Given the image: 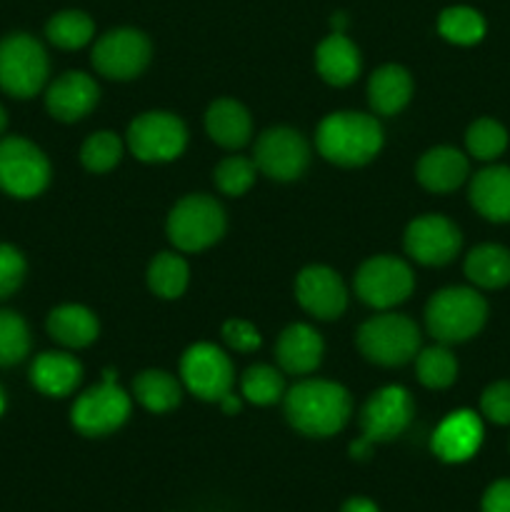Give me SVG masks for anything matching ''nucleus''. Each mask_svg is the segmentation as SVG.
I'll return each instance as SVG.
<instances>
[{"instance_id":"nucleus-45","label":"nucleus","mask_w":510,"mask_h":512,"mask_svg":"<svg viewBox=\"0 0 510 512\" xmlns=\"http://www.w3.org/2000/svg\"><path fill=\"white\" fill-rule=\"evenodd\" d=\"M5 413V393H3V388H0V415Z\"/></svg>"},{"instance_id":"nucleus-40","label":"nucleus","mask_w":510,"mask_h":512,"mask_svg":"<svg viewBox=\"0 0 510 512\" xmlns=\"http://www.w3.org/2000/svg\"><path fill=\"white\" fill-rule=\"evenodd\" d=\"M223 338L225 343L240 353H250V350L260 348V333L245 320H228L223 325Z\"/></svg>"},{"instance_id":"nucleus-3","label":"nucleus","mask_w":510,"mask_h":512,"mask_svg":"<svg viewBox=\"0 0 510 512\" xmlns=\"http://www.w3.org/2000/svg\"><path fill=\"white\" fill-rule=\"evenodd\" d=\"M488 318V303L470 288H445L430 298L425 323L440 343H463L473 338Z\"/></svg>"},{"instance_id":"nucleus-33","label":"nucleus","mask_w":510,"mask_h":512,"mask_svg":"<svg viewBox=\"0 0 510 512\" xmlns=\"http://www.w3.org/2000/svg\"><path fill=\"white\" fill-rule=\"evenodd\" d=\"M30 350V330L13 310H0V368L20 363Z\"/></svg>"},{"instance_id":"nucleus-25","label":"nucleus","mask_w":510,"mask_h":512,"mask_svg":"<svg viewBox=\"0 0 510 512\" xmlns=\"http://www.w3.org/2000/svg\"><path fill=\"white\" fill-rule=\"evenodd\" d=\"M410 93H413V80L400 65H383L370 75L368 98L375 113L395 115L408 105Z\"/></svg>"},{"instance_id":"nucleus-9","label":"nucleus","mask_w":510,"mask_h":512,"mask_svg":"<svg viewBox=\"0 0 510 512\" xmlns=\"http://www.w3.org/2000/svg\"><path fill=\"white\" fill-rule=\"evenodd\" d=\"M188 130L183 120L170 113H143L130 123L128 145L143 163L175 160L185 150Z\"/></svg>"},{"instance_id":"nucleus-44","label":"nucleus","mask_w":510,"mask_h":512,"mask_svg":"<svg viewBox=\"0 0 510 512\" xmlns=\"http://www.w3.org/2000/svg\"><path fill=\"white\" fill-rule=\"evenodd\" d=\"M5 125H8V115H5V108L0 105V133L5 130Z\"/></svg>"},{"instance_id":"nucleus-27","label":"nucleus","mask_w":510,"mask_h":512,"mask_svg":"<svg viewBox=\"0 0 510 512\" xmlns=\"http://www.w3.org/2000/svg\"><path fill=\"white\" fill-rule=\"evenodd\" d=\"M465 275L480 288H503L510 283V250L503 245H478L465 260Z\"/></svg>"},{"instance_id":"nucleus-38","label":"nucleus","mask_w":510,"mask_h":512,"mask_svg":"<svg viewBox=\"0 0 510 512\" xmlns=\"http://www.w3.org/2000/svg\"><path fill=\"white\" fill-rule=\"evenodd\" d=\"M25 278V258L13 245L0 243V300L13 295Z\"/></svg>"},{"instance_id":"nucleus-4","label":"nucleus","mask_w":510,"mask_h":512,"mask_svg":"<svg viewBox=\"0 0 510 512\" xmlns=\"http://www.w3.org/2000/svg\"><path fill=\"white\" fill-rule=\"evenodd\" d=\"M48 80V55L28 33L0 40V88L13 98H33Z\"/></svg>"},{"instance_id":"nucleus-28","label":"nucleus","mask_w":510,"mask_h":512,"mask_svg":"<svg viewBox=\"0 0 510 512\" xmlns=\"http://www.w3.org/2000/svg\"><path fill=\"white\" fill-rule=\"evenodd\" d=\"M135 398L150 413H168L180 403V385L165 370H145L133 383Z\"/></svg>"},{"instance_id":"nucleus-10","label":"nucleus","mask_w":510,"mask_h":512,"mask_svg":"<svg viewBox=\"0 0 510 512\" xmlns=\"http://www.w3.org/2000/svg\"><path fill=\"white\" fill-rule=\"evenodd\" d=\"M355 293L373 308H393L413 293V273L403 260L378 255L360 265L355 275Z\"/></svg>"},{"instance_id":"nucleus-13","label":"nucleus","mask_w":510,"mask_h":512,"mask_svg":"<svg viewBox=\"0 0 510 512\" xmlns=\"http://www.w3.org/2000/svg\"><path fill=\"white\" fill-rule=\"evenodd\" d=\"M310 148L298 130L270 128L255 143V168L273 180H295L308 168Z\"/></svg>"},{"instance_id":"nucleus-17","label":"nucleus","mask_w":510,"mask_h":512,"mask_svg":"<svg viewBox=\"0 0 510 512\" xmlns=\"http://www.w3.org/2000/svg\"><path fill=\"white\" fill-rule=\"evenodd\" d=\"M483 443V423L470 410L450 413L433 435V453L443 463H465Z\"/></svg>"},{"instance_id":"nucleus-5","label":"nucleus","mask_w":510,"mask_h":512,"mask_svg":"<svg viewBox=\"0 0 510 512\" xmlns=\"http://www.w3.org/2000/svg\"><path fill=\"white\" fill-rule=\"evenodd\" d=\"M225 233V213L210 195H188L168 218V238L185 253H198L218 243Z\"/></svg>"},{"instance_id":"nucleus-31","label":"nucleus","mask_w":510,"mask_h":512,"mask_svg":"<svg viewBox=\"0 0 510 512\" xmlns=\"http://www.w3.org/2000/svg\"><path fill=\"white\" fill-rule=\"evenodd\" d=\"M438 30L445 40L455 45H475L483 40L485 35V20L478 10L465 8V5H455L440 13Z\"/></svg>"},{"instance_id":"nucleus-39","label":"nucleus","mask_w":510,"mask_h":512,"mask_svg":"<svg viewBox=\"0 0 510 512\" xmlns=\"http://www.w3.org/2000/svg\"><path fill=\"white\" fill-rule=\"evenodd\" d=\"M480 410L495 425H510V383H493L480 398Z\"/></svg>"},{"instance_id":"nucleus-36","label":"nucleus","mask_w":510,"mask_h":512,"mask_svg":"<svg viewBox=\"0 0 510 512\" xmlns=\"http://www.w3.org/2000/svg\"><path fill=\"white\" fill-rule=\"evenodd\" d=\"M243 395L255 405H273L283 395V378L268 365H253L243 375Z\"/></svg>"},{"instance_id":"nucleus-16","label":"nucleus","mask_w":510,"mask_h":512,"mask_svg":"<svg viewBox=\"0 0 510 512\" xmlns=\"http://www.w3.org/2000/svg\"><path fill=\"white\" fill-rule=\"evenodd\" d=\"M295 295H298V303L320 320L338 318L348 305L343 280L335 270L325 268V265L305 268L295 280Z\"/></svg>"},{"instance_id":"nucleus-14","label":"nucleus","mask_w":510,"mask_h":512,"mask_svg":"<svg viewBox=\"0 0 510 512\" xmlns=\"http://www.w3.org/2000/svg\"><path fill=\"white\" fill-rule=\"evenodd\" d=\"M410 420H413V400L408 390L400 385H388L365 403L360 428L368 443H388L405 433Z\"/></svg>"},{"instance_id":"nucleus-43","label":"nucleus","mask_w":510,"mask_h":512,"mask_svg":"<svg viewBox=\"0 0 510 512\" xmlns=\"http://www.w3.org/2000/svg\"><path fill=\"white\" fill-rule=\"evenodd\" d=\"M218 403H220V408H223L225 415H235L240 410V400L235 398V395H230V393L223 395V398H220Z\"/></svg>"},{"instance_id":"nucleus-12","label":"nucleus","mask_w":510,"mask_h":512,"mask_svg":"<svg viewBox=\"0 0 510 512\" xmlns=\"http://www.w3.org/2000/svg\"><path fill=\"white\" fill-rule=\"evenodd\" d=\"M180 375L193 395L218 403L233 388V365L228 355L210 343L190 345L180 360Z\"/></svg>"},{"instance_id":"nucleus-8","label":"nucleus","mask_w":510,"mask_h":512,"mask_svg":"<svg viewBox=\"0 0 510 512\" xmlns=\"http://www.w3.org/2000/svg\"><path fill=\"white\" fill-rule=\"evenodd\" d=\"M130 415V398L123 388L115 385L113 370H105V380L98 388L88 390L80 395L73 405V425L78 433L88 438H100L128 420Z\"/></svg>"},{"instance_id":"nucleus-6","label":"nucleus","mask_w":510,"mask_h":512,"mask_svg":"<svg viewBox=\"0 0 510 512\" xmlns=\"http://www.w3.org/2000/svg\"><path fill=\"white\" fill-rule=\"evenodd\" d=\"M420 333L415 323L405 315H375L368 323L360 325L358 330V348L370 363L385 365H403L418 353Z\"/></svg>"},{"instance_id":"nucleus-42","label":"nucleus","mask_w":510,"mask_h":512,"mask_svg":"<svg viewBox=\"0 0 510 512\" xmlns=\"http://www.w3.org/2000/svg\"><path fill=\"white\" fill-rule=\"evenodd\" d=\"M340 512H380L378 505L368 498H350L345 500V505L340 508Z\"/></svg>"},{"instance_id":"nucleus-32","label":"nucleus","mask_w":510,"mask_h":512,"mask_svg":"<svg viewBox=\"0 0 510 512\" xmlns=\"http://www.w3.org/2000/svg\"><path fill=\"white\" fill-rule=\"evenodd\" d=\"M418 380L425 385V388L443 390L448 385L455 383L458 378V363H455V355L450 353L443 345H435V348L423 350L418 355Z\"/></svg>"},{"instance_id":"nucleus-22","label":"nucleus","mask_w":510,"mask_h":512,"mask_svg":"<svg viewBox=\"0 0 510 512\" xmlns=\"http://www.w3.org/2000/svg\"><path fill=\"white\" fill-rule=\"evenodd\" d=\"M80 375H83V368H80L78 360L65 353L38 355L33 368H30L33 385L50 398H65V395L73 393L75 385L80 383Z\"/></svg>"},{"instance_id":"nucleus-20","label":"nucleus","mask_w":510,"mask_h":512,"mask_svg":"<svg viewBox=\"0 0 510 512\" xmlns=\"http://www.w3.org/2000/svg\"><path fill=\"white\" fill-rule=\"evenodd\" d=\"M470 203L493 223H510V168L493 165L480 170L470 185Z\"/></svg>"},{"instance_id":"nucleus-11","label":"nucleus","mask_w":510,"mask_h":512,"mask_svg":"<svg viewBox=\"0 0 510 512\" xmlns=\"http://www.w3.org/2000/svg\"><path fill=\"white\" fill-rule=\"evenodd\" d=\"M150 63V40L140 30L118 28L105 33L93 48V65L100 75L130 80Z\"/></svg>"},{"instance_id":"nucleus-2","label":"nucleus","mask_w":510,"mask_h":512,"mask_svg":"<svg viewBox=\"0 0 510 512\" xmlns=\"http://www.w3.org/2000/svg\"><path fill=\"white\" fill-rule=\"evenodd\" d=\"M320 155L343 168L365 165L383 145V128L373 115L333 113L318 125L315 135Z\"/></svg>"},{"instance_id":"nucleus-35","label":"nucleus","mask_w":510,"mask_h":512,"mask_svg":"<svg viewBox=\"0 0 510 512\" xmlns=\"http://www.w3.org/2000/svg\"><path fill=\"white\" fill-rule=\"evenodd\" d=\"M120 155H123V143L118 140V135L108 133V130L90 135L80 150V160L93 173H108L110 168L118 165Z\"/></svg>"},{"instance_id":"nucleus-21","label":"nucleus","mask_w":510,"mask_h":512,"mask_svg":"<svg viewBox=\"0 0 510 512\" xmlns=\"http://www.w3.org/2000/svg\"><path fill=\"white\" fill-rule=\"evenodd\" d=\"M468 178V158L455 148H433L420 158L418 180L433 193H450Z\"/></svg>"},{"instance_id":"nucleus-41","label":"nucleus","mask_w":510,"mask_h":512,"mask_svg":"<svg viewBox=\"0 0 510 512\" xmlns=\"http://www.w3.org/2000/svg\"><path fill=\"white\" fill-rule=\"evenodd\" d=\"M480 512H510V480H498L485 490Z\"/></svg>"},{"instance_id":"nucleus-1","label":"nucleus","mask_w":510,"mask_h":512,"mask_svg":"<svg viewBox=\"0 0 510 512\" xmlns=\"http://www.w3.org/2000/svg\"><path fill=\"white\" fill-rule=\"evenodd\" d=\"M350 395L343 385L328 380H305L285 398L290 425L310 438H328L340 433L350 418Z\"/></svg>"},{"instance_id":"nucleus-23","label":"nucleus","mask_w":510,"mask_h":512,"mask_svg":"<svg viewBox=\"0 0 510 512\" xmlns=\"http://www.w3.org/2000/svg\"><path fill=\"white\" fill-rule=\"evenodd\" d=\"M315 65L330 85H348L360 73V53L343 33H333L318 45Z\"/></svg>"},{"instance_id":"nucleus-34","label":"nucleus","mask_w":510,"mask_h":512,"mask_svg":"<svg viewBox=\"0 0 510 512\" xmlns=\"http://www.w3.org/2000/svg\"><path fill=\"white\" fill-rule=\"evenodd\" d=\"M468 150L478 160H495L505 148H508V133L500 123L490 118L475 120L468 128Z\"/></svg>"},{"instance_id":"nucleus-18","label":"nucleus","mask_w":510,"mask_h":512,"mask_svg":"<svg viewBox=\"0 0 510 512\" xmlns=\"http://www.w3.org/2000/svg\"><path fill=\"white\" fill-rule=\"evenodd\" d=\"M95 103H98V85L90 75L80 73V70L60 75L45 95L48 113L63 123L85 118L95 108Z\"/></svg>"},{"instance_id":"nucleus-15","label":"nucleus","mask_w":510,"mask_h":512,"mask_svg":"<svg viewBox=\"0 0 510 512\" xmlns=\"http://www.w3.org/2000/svg\"><path fill=\"white\" fill-rule=\"evenodd\" d=\"M405 250L423 265H445L458 255L460 230L443 215H423L405 230Z\"/></svg>"},{"instance_id":"nucleus-7","label":"nucleus","mask_w":510,"mask_h":512,"mask_svg":"<svg viewBox=\"0 0 510 512\" xmlns=\"http://www.w3.org/2000/svg\"><path fill=\"white\" fill-rule=\"evenodd\" d=\"M50 183V163L38 145L10 135L0 140V190L13 198H35Z\"/></svg>"},{"instance_id":"nucleus-37","label":"nucleus","mask_w":510,"mask_h":512,"mask_svg":"<svg viewBox=\"0 0 510 512\" xmlns=\"http://www.w3.org/2000/svg\"><path fill=\"white\" fill-rule=\"evenodd\" d=\"M255 183V163L248 158H225L223 163L215 168V185L223 190L225 195H243L248 193L250 185Z\"/></svg>"},{"instance_id":"nucleus-19","label":"nucleus","mask_w":510,"mask_h":512,"mask_svg":"<svg viewBox=\"0 0 510 512\" xmlns=\"http://www.w3.org/2000/svg\"><path fill=\"white\" fill-rule=\"evenodd\" d=\"M275 355H278V363L285 373H313L320 365V360H323V340H320V335L310 325L295 323L283 330V335L278 338Z\"/></svg>"},{"instance_id":"nucleus-30","label":"nucleus","mask_w":510,"mask_h":512,"mask_svg":"<svg viewBox=\"0 0 510 512\" xmlns=\"http://www.w3.org/2000/svg\"><path fill=\"white\" fill-rule=\"evenodd\" d=\"M93 20L80 10H63V13L53 15L45 25V35L53 45L63 50H78L93 38Z\"/></svg>"},{"instance_id":"nucleus-26","label":"nucleus","mask_w":510,"mask_h":512,"mask_svg":"<svg viewBox=\"0 0 510 512\" xmlns=\"http://www.w3.org/2000/svg\"><path fill=\"white\" fill-rule=\"evenodd\" d=\"M48 333L65 348H85L98 338V320L83 305H60L48 315Z\"/></svg>"},{"instance_id":"nucleus-24","label":"nucleus","mask_w":510,"mask_h":512,"mask_svg":"<svg viewBox=\"0 0 510 512\" xmlns=\"http://www.w3.org/2000/svg\"><path fill=\"white\" fill-rule=\"evenodd\" d=\"M205 128H208V135L223 148H243L250 140V115L248 110L243 108L235 100H215L208 108V115H205Z\"/></svg>"},{"instance_id":"nucleus-29","label":"nucleus","mask_w":510,"mask_h":512,"mask_svg":"<svg viewBox=\"0 0 510 512\" xmlns=\"http://www.w3.org/2000/svg\"><path fill=\"white\" fill-rule=\"evenodd\" d=\"M148 285L165 300L180 298L188 288V263L180 255L160 253L148 268Z\"/></svg>"}]
</instances>
